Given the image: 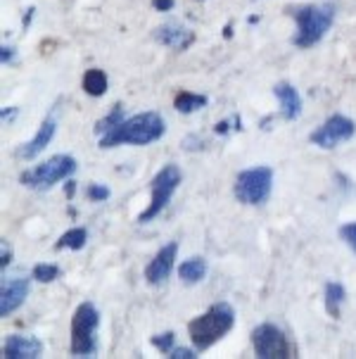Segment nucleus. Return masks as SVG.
<instances>
[{
    "label": "nucleus",
    "mask_w": 356,
    "mask_h": 359,
    "mask_svg": "<svg viewBox=\"0 0 356 359\" xmlns=\"http://www.w3.org/2000/svg\"><path fill=\"white\" fill-rule=\"evenodd\" d=\"M152 8L155 10H171L173 0H152Z\"/></svg>",
    "instance_id": "cd10ccee"
},
{
    "label": "nucleus",
    "mask_w": 356,
    "mask_h": 359,
    "mask_svg": "<svg viewBox=\"0 0 356 359\" xmlns=\"http://www.w3.org/2000/svg\"><path fill=\"white\" fill-rule=\"evenodd\" d=\"M52 136H55V121L52 119H45L43 124H41L38 133L31 138L29 143H24L20 150H17V157H22V160H31L38 153H43L45 145L52 141Z\"/></svg>",
    "instance_id": "4468645a"
},
{
    "label": "nucleus",
    "mask_w": 356,
    "mask_h": 359,
    "mask_svg": "<svg viewBox=\"0 0 356 359\" xmlns=\"http://www.w3.org/2000/svg\"><path fill=\"white\" fill-rule=\"evenodd\" d=\"M157 41L173 48V50H185L192 43V32L180 27V24H166V27H162L157 32Z\"/></svg>",
    "instance_id": "2eb2a0df"
},
{
    "label": "nucleus",
    "mask_w": 356,
    "mask_h": 359,
    "mask_svg": "<svg viewBox=\"0 0 356 359\" xmlns=\"http://www.w3.org/2000/svg\"><path fill=\"white\" fill-rule=\"evenodd\" d=\"M86 241H88L86 229H71L55 243V248L57 250H64V248H69V250H81V248L86 245Z\"/></svg>",
    "instance_id": "aec40b11"
},
{
    "label": "nucleus",
    "mask_w": 356,
    "mask_h": 359,
    "mask_svg": "<svg viewBox=\"0 0 356 359\" xmlns=\"http://www.w3.org/2000/svg\"><path fill=\"white\" fill-rule=\"evenodd\" d=\"M29 278H12V281L3 283L0 290V316H10L15 309H20L24 305L29 295Z\"/></svg>",
    "instance_id": "9b49d317"
},
{
    "label": "nucleus",
    "mask_w": 356,
    "mask_h": 359,
    "mask_svg": "<svg viewBox=\"0 0 356 359\" xmlns=\"http://www.w3.org/2000/svg\"><path fill=\"white\" fill-rule=\"evenodd\" d=\"M0 248H3V259H0V264H3V269H5V266H8L10 262H12V250L8 248V241L0 243Z\"/></svg>",
    "instance_id": "bb28decb"
},
{
    "label": "nucleus",
    "mask_w": 356,
    "mask_h": 359,
    "mask_svg": "<svg viewBox=\"0 0 356 359\" xmlns=\"http://www.w3.org/2000/svg\"><path fill=\"white\" fill-rule=\"evenodd\" d=\"M273 172L269 167H252L235 179V198L243 205H262L271 196Z\"/></svg>",
    "instance_id": "423d86ee"
},
{
    "label": "nucleus",
    "mask_w": 356,
    "mask_h": 359,
    "mask_svg": "<svg viewBox=\"0 0 356 359\" xmlns=\"http://www.w3.org/2000/svg\"><path fill=\"white\" fill-rule=\"evenodd\" d=\"M345 302V288L340 283H328L325 285V309L330 316L340 314V305Z\"/></svg>",
    "instance_id": "6ab92c4d"
},
{
    "label": "nucleus",
    "mask_w": 356,
    "mask_h": 359,
    "mask_svg": "<svg viewBox=\"0 0 356 359\" xmlns=\"http://www.w3.org/2000/svg\"><path fill=\"white\" fill-rule=\"evenodd\" d=\"M233 324H235V314L226 302H219V305L209 307L202 316H197V319H192L188 324V333H190V340H192V345H195V350L202 352V350L212 348L216 340H221L231 331Z\"/></svg>",
    "instance_id": "f03ea898"
},
{
    "label": "nucleus",
    "mask_w": 356,
    "mask_h": 359,
    "mask_svg": "<svg viewBox=\"0 0 356 359\" xmlns=\"http://www.w3.org/2000/svg\"><path fill=\"white\" fill-rule=\"evenodd\" d=\"M76 172V160L71 155H55L50 160L36 164L34 169H27L22 172L20 181L27 188H34V191H48L57 184V181L69 179L71 174Z\"/></svg>",
    "instance_id": "39448f33"
},
{
    "label": "nucleus",
    "mask_w": 356,
    "mask_h": 359,
    "mask_svg": "<svg viewBox=\"0 0 356 359\" xmlns=\"http://www.w3.org/2000/svg\"><path fill=\"white\" fill-rule=\"evenodd\" d=\"M98 324L100 314L90 302H81L71 319V355L95 357L98 350Z\"/></svg>",
    "instance_id": "7ed1b4c3"
},
{
    "label": "nucleus",
    "mask_w": 356,
    "mask_h": 359,
    "mask_svg": "<svg viewBox=\"0 0 356 359\" xmlns=\"http://www.w3.org/2000/svg\"><path fill=\"white\" fill-rule=\"evenodd\" d=\"M292 15L299 24L297 36H294V46L311 48V46H316L325 36V32L330 29L335 10L330 8V5H306V8H297Z\"/></svg>",
    "instance_id": "20e7f679"
},
{
    "label": "nucleus",
    "mask_w": 356,
    "mask_h": 359,
    "mask_svg": "<svg viewBox=\"0 0 356 359\" xmlns=\"http://www.w3.org/2000/svg\"><path fill=\"white\" fill-rule=\"evenodd\" d=\"M5 355L8 359H36L41 357V352H43V345H41V340H36L31 336H10L5 340Z\"/></svg>",
    "instance_id": "f8f14e48"
},
{
    "label": "nucleus",
    "mask_w": 356,
    "mask_h": 359,
    "mask_svg": "<svg viewBox=\"0 0 356 359\" xmlns=\"http://www.w3.org/2000/svg\"><path fill=\"white\" fill-rule=\"evenodd\" d=\"M204 105H207V98H204V95L188 93V90L178 93L176 100H173V107H176L180 114H190V112H195V109H202Z\"/></svg>",
    "instance_id": "a211bd4d"
},
{
    "label": "nucleus",
    "mask_w": 356,
    "mask_h": 359,
    "mask_svg": "<svg viewBox=\"0 0 356 359\" xmlns=\"http://www.w3.org/2000/svg\"><path fill=\"white\" fill-rule=\"evenodd\" d=\"M169 357H171V359H195L197 355L192 350H188V348H173Z\"/></svg>",
    "instance_id": "a878e982"
},
{
    "label": "nucleus",
    "mask_w": 356,
    "mask_h": 359,
    "mask_svg": "<svg viewBox=\"0 0 356 359\" xmlns=\"http://www.w3.org/2000/svg\"><path fill=\"white\" fill-rule=\"evenodd\" d=\"M59 276V266L55 264H36L34 266V278L41 283H50Z\"/></svg>",
    "instance_id": "4be33fe9"
},
{
    "label": "nucleus",
    "mask_w": 356,
    "mask_h": 359,
    "mask_svg": "<svg viewBox=\"0 0 356 359\" xmlns=\"http://www.w3.org/2000/svg\"><path fill=\"white\" fill-rule=\"evenodd\" d=\"M252 343H255V355L259 359H287L292 357L285 333L273 324H262L252 333Z\"/></svg>",
    "instance_id": "6e6552de"
},
{
    "label": "nucleus",
    "mask_w": 356,
    "mask_h": 359,
    "mask_svg": "<svg viewBox=\"0 0 356 359\" xmlns=\"http://www.w3.org/2000/svg\"><path fill=\"white\" fill-rule=\"evenodd\" d=\"M340 236H342V241H345L347 245L356 252V222L345 224V226L340 229Z\"/></svg>",
    "instance_id": "b1692460"
},
{
    "label": "nucleus",
    "mask_w": 356,
    "mask_h": 359,
    "mask_svg": "<svg viewBox=\"0 0 356 359\" xmlns=\"http://www.w3.org/2000/svg\"><path fill=\"white\" fill-rule=\"evenodd\" d=\"M176 252H178V243H169V245H164L159 252L155 255V259L150 262L148 269H145V278H148L150 285H159V283L166 281L169 273H171V269H173Z\"/></svg>",
    "instance_id": "9d476101"
},
{
    "label": "nucleus",
    "mask_w": 356,
    "mask_h": 359,
    "mask_svg": "<svg viewBox=\"0 0 356 359\" xmlns=\"http://www.w3.org/2000/svg\"><path fill=\"white\" fill-rule=\"evenodd\" d=\"M276 98L280 100V114L285 121H294L301 114V98L297 88L290 86V83H276L273 88Z\"/></svg>",
    "instance_id": "ddd939ff"
},
{
    "label": "nucleus",
    "mask_w": 356,
    "mask_h": 359,
    "mask_svg": "<svg viewBox=\"0 0 356 359\" xmlns=\"http://www.w3.org/2000/svg\"><path fill=\"white\" fill-rule=\"evenodd\" d=\"M124 121V107L122 105H114L112 107V112L107 114L105 119H100L98 121V126H95V133H100V136H105L107 131H112L117 124H122Z\"/></svg>",
    "instance_id": "412c9836"
},
{
    "label": "nucleus",
    "mask_w": 356,
    "mask_h": 359,
    "mask_svg": "<svg viewBox=\"0 0 356 359\" xmlns=\"http://www.w3.org/2000/svg\"><path fill=\"white\" fill-rule=\"evenodd\" d=\"M354 133H356V124H354V121L347 119V117H342V114H335V117L325 119L323 124L311 133L309 141L313 145H318V148L330 150V148H337L340 143L349 141Z\"/></svg>",
    "instance_id": "1a4fd4ad"
},
{
    "label": "nucleus",
    "mask_w": 356,
    "mask_h": 359,
    "mask_svg": "<svg viewBox=\"0 0 356 359\" xmlns=\"http://www.w3.org/2000/svg\"><path fill=\"white\" fill-rule=\"evenodd\" d=\"M164 119L157 112H141L131 119H124L112 131L100 138V148H117V145H150L164 136Z\"/></svg>",
    "instance_id": "f257e3e1"
},
{
    "label": "nucleus",
    "mask_w": 356,
    "mask_h": 359,
    "mask_svg": "<svg viewBox=\"0 0 356 359\" xmlns=\"http://www.w3.org/2000/svg\"><path fill=\"white\" fill-rule=\"evenodd\" d=\"M86 193H88V198L93 200V203H102V200H107V198H110V188L98 186V184H90Z\"/></svg>",
    "instance_id": "393cba45"
},
{
    "label": "nucleus",
    "mask_w": 356,
    "mask_h": 359,
    "mask_svg": "<svg viewBox=\"0 0 356 359\" xmlns=\"http://www.w3.org/2000/svg\"><path fill=\"white\" fill-rule=\"evenodd\" d=\"M12 60H15V53H12V48L3 46V62L8 65V62H12Z\"/></svg>",
    "instance_id": "c85d7f7f"
},
{
    "label": "nucleus",
    "mask_w": 356,
    "mask_h": 359,
    "mask_svg": "<svg viewBox=\"0 0 356 359\" xmlns=\"http://www.w3.org/2000/svg\"><path fill=\"white\" fill-rule=\"evenodd\" d=\"M180 179H183V176H180V169L176 164L162 167L152 179V200H150V207L145 212H141L138 222L148 224V222H152L157 215H162V210L169 205V200H171V196L176 193V188L180 186Z\"/></svg>",
    "instance_id": "0eeeda50"
},
{
    "label": "nucleus",
    "mask_w": 356,
    "mask_h": 359,
    "mask_svg": "<svg viewBox=\"0 0 356 359\" xmlns=\"http://www.w3.org/2000/svg\"><path fill=\"white\" fill-rule=\"evenodd\" d=\"M74 193V181H69V186H67V196H71Z\"/></svg>",
    "instance_id": "c756f323"
},
{
    "label": "nucleus",
    "mask_w": 356,
    "mask_h": 359,
    "mask_svg": "<svg viewBox=\"0 0 356 359\" xmlns=\"http://www.w3.org/2000/svg\"><path fill=\"white\" fill-rule=\"evenodd\" d=\"M83 90H86L88 95H102L107 90V76L102 69H88L86 74H83Z\"/></svg>",
    "instance_id": "f3484780"
},
{
    "label": "nucleus",
    "mask_w": 356,
    "mask_h": 359,
    "mask_svg": "<svg viewBox=\"0 0 356 359\" xmlns=\"http://www.w3.org/2000/svg\"><path fill=\"white\" fill-rule=\"evenodd\" d=\"M152 345L157 350H162V352H171L173 350V333L166 331V333H162V336H155Z\"/></svg>",
    "instance_id": "5701e85b"
},
{
    "label": "nucleus",
    "mask_w": 356,
    "mask_h": 359,
    "mask_svg": "<svg viewBox=\"0 0 356 359\" xmlns=\"http://www.w3.org/2000/svg\"><path fill=\"white\" fill-rule=\"evenodd\" d=\"M178 276L183 278L185 283H200L204 276H207V262L202 257H190L185 259L183 264L178 266Z\"/></svg>",
    "instance_id": "dca6fc26"
}]
</instances>
